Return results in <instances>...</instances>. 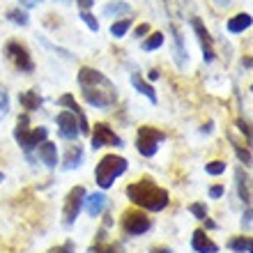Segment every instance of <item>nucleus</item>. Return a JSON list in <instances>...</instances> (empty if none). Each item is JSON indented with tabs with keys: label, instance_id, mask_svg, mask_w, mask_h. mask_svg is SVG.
I'll use <instances>...</instances> for the list:
<instances>
[{
	"label": "nucleus",
	"instance_id": "1",
	"mask_svg": "<svg viewBox=\"0 0 253 253\" xmlns=\"http://www.w3.org/2000/svg\"><path fill=\"white\" fill-rule=\"evenodd\" d=\"M79 85L83 99L94 108H111L118 101L113 81L104 72L92 69V67H81L79 69Z\"/></svg>",
	"mask_w": 253,
	"mask_h": 253
},
{
	"label": "nucleus",
	"instance_id": "2",
	"mask_svg": "<svg viewBox=\"0 0 253 253\" xmlns=\"http://www.w3.org/2000/svg\"><path fill=\"white\" fill-rule=\"evenodd\" d=\"M125 193L133 205H138L140 210H147V212H161V210H166L168 203H170L168 189L159 187V184L152 180L131 182Z\"/></svg>",
	"mask_w": 253,
	"mask_h": 253
},
{
	"label": "nucleus",
	"instance_id": "3",
	"mask_svg": "<svg viewBox=\"0 0 253 253\" xmlns=\"http://www.w3.org/2000/svg\"><path fill=\"white\" fill-rule=\"evenodd\" d=\"M46 138H48L46 126H35V129H30V120H28V115H21L19 122H16V126H14V140H16L19 147L26 152V157H28L30 164H35L33 150H37V147H40Z\"/></svg>",
	"mask_w": 253,
	"mask_h": 253
},
{
	"label": "nucleus",
	"instance_id": "4",
	"mask_svg": "<svg viewBox=\"0 0 253 253\" xmlns=\"http://www.w3.org/2000/svg\"><path fill=\"white\" fill-rule=\"evenodd\" d=\"M126 168H129V164H126L125 157H120V154H106V157L97 164V168H94V182H97L101 189L113 187L115 180L126 173Z\"/></svg>",
	"mask_w": 253,
	"mask_h": 253
},
{
	"label": "nucleus",
	"instance_id": "5",
	"mask_svg": "<svg viewBox=\"0 0 253 253\" xmlns=\"http://www.w3.org/2000/svg\"><path fill=\"white\" fill-rule=\"evenodd\" d=\"M164 140H166V131H161L157 126H140L136 131V150L145 159H150L159 152V145Z\"/></svg>",
	"mask_w": 253,
	"mask_h": 253
},
{
	"label": "nucleus",
	"instance_id": "6",
	"mask_svg": "<svg viewBox=\"0 0 253 253\" xmlns=\"http://www.w3.org/2000/svg\"><path fill=\"white\" fill-rule=\"evenodd\" d=\"M5 55L7 60L12 62L19 72L23 74H33L35 72V60L33 55H30V51H28V46H23L21 42H7L5 44Z\"/></svg>",
	"mask_w": 253,
	"mask_h": 253
},
{
	"label": "nucleus",
	"instance_id": "7",
	"mask_svg": "<svg viewBox=\"0 0 253 253\" xmlns=\"http://www.w3.org/2000/svg\"><path fill=\"white\" fill-rule=\"evenodd\" d=\"M85 196H87V191L83 187H74L72 191L67 193L65 207H62V223H65L67 228L76 223L81 210H83V203H85Z\"/></svg>",
	"mask_w": 253,
	"mask_h": 253
},
{
	"label": "nucleus",
	"instance_id": "8",
	"mask_svg": "<svg viewBox=\"0 0 253 253\" xmlns=\"http://www.w3.org/2000/svg\"><path fill=\"white\" fill-rule=\"evenodd\" d=\"M150 228H152V221H150L147 214L138 212V210H126V212L122 214V230H125L126 235L138 237V235H145Z\"/></svg>",
	"mask_w": 253,
	"mask_h": 253
},
{
	"label": "nucleus",
	"instance_id": "9",
	"mask_svg": "<svg viewBox=\"0 0 253 253\" xmlns=\"http://www.w3.org/2000/svg\"><path fill=\"white\" fill-rule=\"evenodd\" d=\"M90 145H92V150H99V147H106V145L122 147L125 143H122V138L106 122H97L94 129H90Z\"/></svg>",
	"mask_w": 253,
	"mask_h": 253
},
{
	"label": "nucleus",
	"instance_id": "10",
	"mask_svg": "<svg viewBox=\"0 0 253 253\" xmlns=\"http://www.w3.org/2000/svg\"><path fill=\"white\" fill-rule=\"evenodd\" d=\"M191 28L193 33H196V37H198L200 42V48H203V60L210 65V62H214V58H216V53H214V37L210 35V30L205 28V23L198 19V16H193L191 19Z\"/></svg>",
	"mask_w": 253,
	"mask_h": 253
},
{
	"label": "nucleus",
	"instance_id": "11",
	"mask_svg": "<svg viewBox=\"0 0 253 253\" xmlns=\"http://www.w3.org/2000/svg\"><path fill=\"white\" fill-rule=\"evenodd\" d=\"M55 125H58V136L65 140H76L81 136V126H79V118L69 111H60L55 115Z\"/></svg>",
	"mask_w": 253,
	"mask_h": 253
},
{
	"label": "nucleus",
	"instance_id": "12",
	"mask_svg": "<svg viewBox=\"0 0 253 253\" xmlns=\"http://www.w3.org/2000/svg\"><path fill=\"white\" fill-rule=\"evenodd\" d=\"M58 106H62V108H67L69 113H74L76 118H79V126H81V136H87L90 133V122H87V118H85V113L81 111V106L76 104V99H74V94H62L60 99H58Z\"/></svg>",
	"mask_w": 253,
	"mask_h": 253
},
{
	"label": "nucleus",
	"instance_id": "13",
	"mask_svg": "<svg viewBox=\"0 0 253 253\" xmlns=\"http://www.w3.org/2000/svg\"><path fill=\"white\" fill-rule=\"evenodd\" d=\"M191 249L196 253H219V244L210 240L203 228L193 230V235H191Z\"/></svg>",
	"mask_w": 253,
	"mask_h": 253
},
{
	"label": "nucleus",
	"instance_id": "14",
	"mask_svg": "<svg viewBox=\"0 0 253 253\" xmlns=\"http://www.w3.org/2000/svg\"><path fill=\"white\" fill-rule=\"evenodd\" d=\"M108 205V198L106 193H90V196H85V203H83V210H85L92 219H97L104 210H106Z\"/></svg>",
	"mask_w": 253,
	"mask_h": 253
},
{
	"label": "nucleus",
	"instance_id": "15",
	"mask_svg": "<svg viewBox=\"0 0 253 253\" xmlns=\"http://www.w3.org/2000/svg\"><path fill=\"white\" fill-rule=\"evenodd\" d=\"M235 187H237L240 200L249 207L253 203V198H251V191H249V175H247V170H242V166L235 168Z\"/></svg>",
	"mask_w": 253,
	"mask_h": 253
},
{
	"label": "nucleus",
	"instance_id": "16",
	"mask_svg": "<svg viewBox=\"0 0 253 253\" xmlns=\"http://www.w3.org/2000/svg\"><path fill=\"white\" fill-rule=\"evenodd\" d=\"M251 26H253V16L249 12L235 14V16H230V19H228V23H226L228 33H233V35H242L244 30H249Z\"/></svg>",
	"mask_w": 253,
	"mask_h": 253
},
{
	"label": "nucleus",
	"instance_id": "17",
	"mask_svg": "<svg viewBox=\"0 0 253 253\" xmlns=\"http://www.w3.org/2000/svg\"><path fill=\"white\" fill-rule=\"evenodd\" d=\"M83 157H85L83 147H81L79 143H74V145L67 147L65 157H62V168H65V170H74V168H79L81 164H83Z\"/></svg>",
	"mask_w": 253,
	"mask_h": 253
},
{
	"label": "nucleus",
	"instance_id": "18",
	"mask_svg": "<svg viewBox=\"0 0 253 253\" xmlns=\"http://www.w3.org/2000/svg\"><path fill=\"white\" fill-rule=\"evenodd\" d=\"M101 14L104 16H108V19H118V16H129L131 14V5L129 2H125V0H111V2H106L104 5V9H101Z\"/></svg>",
	"mask_w": 253,
	"mask_h": 253
},
{
	"label": "nucleus",
	"instance_id": "19",
	"mask_svg": "<svg viewBox=\"0 0 253 253\" xmlns=\"http://www.w3.org/2000/svg\"><path fill=\"white\" fill-rule=\"evenodd\" d=\"M37 157H40V161L46 164L48 168L58 166V147H55L51 140H44V143L37 147Z\"/></svg>",
	"mask_w": 253,
	"mask_h": 253
},
{
	"label": "nucleus",
	"instance_id": "20",
	"mask_svg": "<svg viewBox=\"0 0 253 253\" xmlns=\"http://www.w3.org/2000/svg\"><path fill=\"white\" fill-rule=\"evenodd\" d=\"M19 101H21V106L26 108V111H40V106L44 104V99H42V94L40 90H26V92H21L19 94Z\"/></svg>",
	"mask_w": 253,
	"mask_h": 253
},
{
	"label": "nucleus",
	"instance_id": "21",
	"mask_svg": "<svg viewBox=\"0 0 253 253\" xmlns=\"http://www.w3.org/2000/svg\"><path fill=\"white\" fill-rule=\"evenodd\" d=\"M131 85L136 87V90H138L143 97H147V99H150V104H157V101H159V99H157V92H154V87L150 85V83H147V81L143 79L140 74H136V72L131 74Z\"/></svg>",
	"mask_w": 253,
	"mask_h": 253
},
{
	"label": "nucleus",
	"instance_id": "22",
	"mask_svg": "<svg viewBox=\"0 0 253 253\" xmlns=\"http://www.w3.org/2000/svg\"><path fill=\"white\" fill-rule=\"evenodd\" d=\"M170 33H173V42H175V60L182 67L189 60V53H187V48H184V40H182V33L177 26H170Z\"/></svg>",
	"mask_w": 253,
	"mask_h": 253
},
{
	"label": "nucleus",
	"instance_id": "23",
	"mask_svg": "<svg viewBox=\"0 0 253 253\" xmlns=\"http://www.w3.org/2000/svg\"><path fill=\"white\" fill-rule=\"evenodd\" d=\"M161 46H164V33H152L140 42V48H143V51H157V48H161Z\"/></svg>",
	"mask_w": 253,
	"mask_h": 253
},
{
	"label": "nucleus",
	"instance_id": "24",
	"mask_svg": "<svg viewBox=\"0 0 253 253\" xmlns=\"http://www.w3.org/2000/svg\"><path fill=\"white\" fill-rule=\"evenodd\" d=\"M129 28H131V19H129V16L120 19V21H113V23H111V35H113L115 40H122V37L129 33Z\"/></svg>",
	"mask_w": 253,
	"mask_h": 253
},
{
	"label": "nucleus",
	"instance_id": "25",
	"mask_svg": "<svg viewBox=\"0 0 253 253\" xmlns=\"http://www.w3.org/2000/svg\"><path fill=\"white\" fill-rule=\"evenodd\" d=\"M7 19L12 21V23H16V26L26 28L28 23H30V16H28L26 9H21V7H14V9H9L7 12Z\"/></svg>",
	"mask_w": 253,
	"mask_h": 253
},
{
	"label": "nucleus",
	"instance_id": "26",
	"mask_svg": "<svg viewBox=\"0 0 253 253\" xmlns=\"http://www.w3.org/2000/svg\"><path fill=\"white\" fill-rule=\"evenodd\" d=\"M233 150H235V154H237V159H240L244 166H253V154H251L249 147H242L240 143H235L233 140Z\"/></svg>",
	"mask_w": 253,
	"mask_h": 253
},
{
	"label": "nucleus",
	"instance_id": "27",
	"mask_svg": "<svg viewBox=\"0 0 253 253\" xmlns=\"http://www.w3.org/2000/svg\"><path fill=\"white\" fill-rule=\"evenodd\" d=\"M205 173L207 175H212V177H216V175H223L226 173V161H210V164H205Z\"/></svg>",
	"mask_w": 253,
	"mask_h": 253
},
{
	"label": "nucleus",
	"instance_id": "28",
	"mask_svg": "<svg viewBox=\"0 0 253 253\" xmlns=\"http://www.w3.org/2000/svg\"><path fill=\"white\" fill-rule=\"evenodd\" d=\"M81 21H83L92 33H99V21L94 19V14L90 12V9H81Z\"/></svg>",
	"mask_w": 253,
	"mask_h": 253
},
{
	"label": "nucleus",
	"instance_id": "29",
	"mask_svg": "<svg viewBox=\"0 0 253 253\" xmlns=\"http://www.w3.org/2000/svg\"><path fill=\"white\" fill-rule=\"evenodd\" d=\"M228 249L235 253H247L249 249V237H233V240L228 242Z\"/></svg>",
	"mask_w": 253,
	"mask_h": 253
},
{
	"label": "nucleus",
	"instance_id": "30",
	"mask_svg": "<svg viewBox=\"0 0 253 253\" xmlns=\"http://www.w3.org/2000/svg\"><path fill=\"white\" fill-rule=\"evenodd\" d=\"M189 212H191L198 221H203L207 216V205L205 203H191V205H189Z\"/></svg>",
	"mask_w": 253,
	"mask_h": 253
},
{
	"label": "nucleus",
	"instance_id": "31",
	"mask_svg": "<svg viewBox=\"0 0 253 253\" xmlns=\"http://www.w3.org/2000/svg\"><path fill=\"white\" fill-rule=\"evenodd\" d=\"M242 228L244 230H253V205H249L242 214Z\"/></svg>",
	"mask_w": 253,
	"mask_h": 253
},
{
	"label": "nucleus",
	"instance_id": "32",
	"mask_svg": "<svg viewBox=\"0 0 253 253\" xmlns=\"http://www.w3.org/2000/svg\"><path fill=\"white\" fill-rule=\"evenodd\" d=\"M7 111H9V97H7V90L0 85V118H5Z\"/></svg>",
	"mask_w": 253,
	"mask_h": 253
},
{
	"label": "nucleus",
	"instance_id": "33",
	"mask_svg": "<svg viewBox=\"0 0 253 253\" xmlns=\"http://www.w3.org/2000/svg\"><path fill=\"white\" fill-rule=\"evenodd\" d=\"M237 129H240V131L244 133V136H247L249 143H253V126L249 125L247 120H242V118H240V120H237Z\"/></svg>",
	"mask_w": 253,
	"mask_h": 253
},
{
	"label": "nucleus",
	"instance_id": "34",
	"mask_svg": "<svg viewBox=\"0 0 253 253\" xmlns=\"http://www.w3.org/2000/svg\"><path fill=\"white\" fill-rule=\"evenodd\" d=\"M223 193H226V187H223V184H214V187H210V198L212 200L223 198Z\"/></svg>",
	"mask_w": 253,
	"mask_h": 253
},
{
	"label": "nucleus",
	"instance_id": "35",
	"mask_svg": "<svg viewBox=\"0 0 253 253\" xmlns=\"http://www.w3.org/2000/svg\"><path fill=\"white\" fill-rule=\"evenodd\" d=\"M147 33H150V23H140V26L133 28V37H136V40H143V37H147Z\"/></svg>",
	"mask_w": 253,
	"mask_h": 253
},
{
	"label": "nucleus",
	"instance_id": "36",
	"mask_svg": "<svg viewBox=\"0 0 253 253\" xmlns=\"http://www.w3.org/2000/svg\"><path fill=\"white\" fill-rule=\"evenodd\" d=\"M48 253H76L74 251V242H65L62 247H55V249H51Z\"/></svg>",
	"mask_w": 253,
	"mask_h": 253
},
{
	"label": "nucleus",
	"instance_id": "37",
	"mask_svg": "<svg viewBox=\"0 0 253 253\" xmlns=\"http://www.w3.org/2000/svg\"><path fill=\"white\" fill-rule=\"evenodd\" d=\"M21 5H23V9H30V7H35V5H40L42 0H19Z\"/></svg>",
	"mask_w": 253,
	"mask_h": 253
},
{
	"label": "nucleus",
	"instance_id": "38",
	"mask_svg": "<svg viewBox=\"0 0 253 253\" xmlns=\"http://www.w3.org/2000/svg\"><path fill=\"white\" fill-rule=\"evenodd\" d=\"M76 5H79L81 9H90V7L94 5V0H76Z\"/></svg>",
	"mask_w": 253,
	"mask_h": 253
},
{
	"label": "nucleus",
	"instance_id": "39",
	"mask_svg": "<svg viewBox=\"0 0 253 253\" xmlns=\"http://www.w3.org/2000/svg\"><path fill=\"white\" fill-rule=\"evenodd\" d=\"M203 223H205V228H207V230H216V228H219V226H216V223H214L212 219H210V216H205V219H203Z\"/></svg>",
	"mask_w": 253,
	"mask_h": 253
},
{
	"label": "nucleus",
	"instance_id": "40",
	"mask_svg": "<svg viewBox=\"0 0 253 253\" xmlns=\"http://www.w3.org/2000/svg\"><path fill=\"white\" fill-rule=\"evenodd\" d=\"M150 253H173V249H168V247H152V249H150Z\"/></svg>",
	"mask_w": 253,
	"mask_h": 253
},
{
	"label": "nucleus",
	"instance_id": "41",
	"mask_svg": "<svg viewBox=\"0 0 253 253\" xmlns=\"http://www.w3.org/2000/svg\"><path fill=\"white\" fill-rule=\"evenodd\" d=\"M104 219H106V221H104V228H111V226H113V216H111V214H104Z\"/></svg>",
	"mask_w": 253,
	"mask_h": 253
},
{
	"label": "nucleus",
	"instance_id": "42",
	"mask_svg": "<svg viewBox=\"0 0 253 253\" xmlns=\"http://www.w3.org/2000/svg\"><path fill=\"white\" fill-rule=\"evenodd\" d=\"M242 65L247 67V69H253V58H249V55L247 58H242Z\"/></svg>",
	"mask_w": 253,
	"mask_h": 253
},
{
	"label": "nucleus",
	"instance_id": "43",
	"mask_svg": "<svg viewBox=\"0 0 253 253\" xmlns=\"http://www.w3.org/2000/svg\"><path fill=\"white\" fill-rule=\"evenodd\" d=\"M214 2H216V5H219V7H228V5H230V2H233V0H214Z\"/></svg>",
	"mask_w": 253,
	"mask_h": 253
},
{
	"label": "nucleus",
	"instance_id": "44",
	"mask_svg": "<svg viewBox=\"0 0 253 253\" xmlns=\"http://www.w3.org/2000/svg\"><path fill=\"white\" fill-rule=\"evenodd\" d=\"M150 79L157 81V79H159V72H157V69H152V72H150Z\"/></svg>",
	"mask_w": 253,
	"mask_h": 253
},
{
	"label": "nucleus",
	"instance_id": "45",
	"mask_svg": "<svg viewBox=\"0 0 253 253\" xmlns=\"http://www.w3.org/2000/svg\"><path fill=\"white\" fill-rule=\"evenodd\" d=\"M247 253H253V240L249 237V249H247Z\"/></svg>",
	"mask_w": 253,
	"mask_h": 253
},
{
	"label": "nucleus",
	"instance_id": "46",
	"mask_svg": "<svg viewBox=\"0 0 253 253\" xmlns=\"http://www.w3.org/2000/svg\"><path fill=\"white\" fill-rule=\"evenodd\" d=\"M2 180H5V177H2V173H0V182H2Z\"/></svg>",
	"mask_w": 253,
	"mask_h": 253
},
{
	"label": "nucleus",
	"instance_id": "47",
	"mask_svg": "<svg viewBox=\"0 0 253 253\" xmlns=\"http://www.w3.org/2000/svg\"><path fill=\"white\" fill-rule=\"evenodd\" d=\"M251 92H253V85H251Z\"/></svg>",
	"mask_w": 253,
	"mask_h": 253
}]
</instances>
